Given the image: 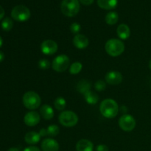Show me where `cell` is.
Instances as JSON below:
<instances>
[{
	"label": "cell",
	"instance_id": "d6a6232c",
	"mask_svg": "<svg viewBox=\"0 0 151 151\" xmlns=\"http://www.w3.org/2000/svg\"><path fill=\"white\" fill-rule=\"evenodd\" d=\"M4 16V10L1 5H0V20L3 19V17Z\"/></svg>",
	"mask_w": 151,
	"mask_h": 151
},
{
	"label": "cell",
	"instance_id": "83f0119b",
	"mask_svg": "<svg viewBox=\"0 0 151 151\" xmlns=\"http://www.w3.org/2000/svg\"><path fill=\"white\" fill-rule=\"evenodd\" d=\"M69 29H70V31L73 34H75V35H78L79 34V32L81 31V26L80 24L77 23V22H74L69 27Z\"/></svg>",
	"mask_w": 151,
	"mask_h": 151
},
{
	"label": "cell",
	"instance_id": "5bb4252c",
	"mask_svg": "<svg viewBox=\"0 0 151 151\" xmlns=\"http://www.w3.org/2000/svg\"><path fill=\"white\" fill-rule=\"evenodd\" d=\"M94 145L91 141L86 139L79 140L76 144L77 151H93Z\"/></svg>",
	"mask_w": 151,
	"mask_h": 151
},
{
	"label": "cell",
	"instance_id": "1f68e13d",
	"mask_svg": "<svg viewBox=\"0 0 151 151\" xmlns=\"http://www.w3.org/2000/svg\"><path fill=\"white\" fill-rule=\"evenodd\" d=\"M38 134H40L41 137H46V136H47V129H46V128H41V129L40 130L39 132H38Z\"/></svg>",
	"mask_w": 151,
	"mask_h": 151
},
{
	"label": "cell",
	"instance_id": "f35d334b",
	"mask_svg": "<svg viewBox=\"0 0 151 151\" xmlns=\"http://www.w3.org/2000/svg\"><path fill=\"white\" fill-rule=\"evenodd\" d=\"M150 89H151V83H150Z\"/></svg>",
	"mask_w": 151,
	"mask_h": 151
},
{
	"label": "cell",
	"instance_id": "5b68a950",
	"mask_svg": "<svg viewBox=\"0 0 151 151\" xmlns=\"http://www.w3.org/2000/svg\"><path fill=\"white\" fill-rule=\"evenodd\" d=\"M59 122L63 126L73 127L76 125L78 122V116L72 111H62L59 115Z\"/></svg>",
	"mask_w": 151,
	"mask_h": 151
},
{
	"label": "cell",
	"instance_id": "74e56055",
	"mask_svg": "<svg viewBox=\"0 0 151 151\" xmlns=\"http://www.w3.org/2000/svg\"><path fill=\"white\" fill-rule=\"evenodd\" d=\"M149 67H150V69H151V59H150V62H149Z\"/></svg>",
	"mask_w": 151,
	"mask_h": 151
},
{
	"label": "cell",
	"instance_id": "d6986e66",
	"mask_svg": "<svg viewBox=\"0 0 151 151\" xmlns=\"http://www.w3.org/2000/svg\"><path fill=\"white\" fill-rule=\"evenodd\" d=\"M91 83L88 81L86 80H81L77 84V90L79 91L81 94H84L85 93H86L87 91H90L91 90Z\"/></svg>",
	"mask_w": 151,
	"mask_h": 151
},
{
	"label": "cell",
	"instance_id": "44dd1931",
	"mask_svg": "<svg viewBox=\"0 0 151 151\" xmlns=\"http://www.w3.org/2000/svg\"><path fill=\"white\" fill-rule=\"evenodd\" d=\"M106 22L109 25H114L119 21V15L116 12L111 11L106 16Z\"/></svg>",
	"mask_w": 151,
	"mask_h": 151
},
{
	"label": "cell",
	"instance_id": "6da1fadb",
	"mask_svg": "<svg viewBox=\"0 0 151 151\" xmlns=\"http://www.w3.org/2000/svg\"><path fill=\"white\" fill-rule=\"evenodd\" d=\"M118 103L113 99L108 98L103 100L100 103V111L104 117L112 119L116 117L119 112Z\"/></svg>",
	"mask_w": 151,
	"mask_h": 151
},
{
	"label": "cell",
	"instance_id": "4316f807",
	"mask_svg": "<svg viewBox=\"0 0 151 151\" xmlns=\"http://www.w3.org/2000/svg\"><path fill=\"white\" fill-rule=\"evenodd\" d=\"M106 88V82L103 80H98L97 82L94 83V88L97 90V91H104Z\"/></svg>",
	"mask_w": 151,
	"mask_h": 151
},
{
	"label": "cell",
	"instance_id": "ac0fdd59",
	"mask_svg": "<svg viewBox=\"0 0 151 151\" xmlns=\"http://www.w3.org/2000/svg\"><path fill=\"white\" fill-rule=\"evenodd\" d=\"M118 0H97V5L103 10H112L117 6Z\"/></svg>",
	"mask_w": 151,
	"mask_h": 151
},
{
	"label": "cell",
	"instance_id": "277c9868",
	"mask_svg": "<svg viewBox=\"0 0 151 151\" xmlns=\"http://www.w3.org/2000/svg\"><path fill=\"white\" fill-rule=\"evenodd\" d=\"M80 1L78 0H63L60 6L61 12L68 17L76 16L80 10Z\"/></svg>",
	"mask_w": 151,
	"mask_h": 151
},
{
	"label": "cell",
	"instance_id": "603a6c76",
	"mask_svg": "<svg viewBox=\"0 0 151 151\" xmlns=\"http://www.w3.org/2000/svg\"><path fill=\"white\" fill-rule=\"evenodd\" d=\"M66 101L63 97H58L55 100L54 106L57 110L58 111H63L66 108Z\"/></svg>",
	"mask_w": 151,
	"mask_h": 151
},
{
	"label": "cell",
	"instance_id": "ba28073f",
	"mask_svg": "<svg viewBox=\"0 0 151 151\" xmlns=\"http://www.w3.org/2000/svg\"><path fill=\"white\" fill-rule=\"evenodd\" d=\"M136 125V119L131 114L122 115L119 119V126L124 131H132L135 128Z\"/></svg>",
	"mask_w": 151,
	"mask_h": 151
},
{
	"label": "cell",
	"instance_id": "9c48e42d",
	"mask_svg": "<svg viewBox=\"0 0 151 151\" xmlns=\"http://www.w3.org/2000/svg\"><path fill=\"white\" fill-rule=\"evenodd\" d=\"M58 46L55 41L51 39L44 40L41 44V51L46 55H54L58 51Z\"/></svg>",
	"mask_w": 151,
	"mask_h": 151
},
{
	"label": "cell",
	"instance_id": "7402d4cb",
	"mask_svg": "<svg viewBox=\"0 0 151 151\" xmlns=\"http://www.w3.org/2000/svg\"><path fill=\"white\" fill-rule=\"evenodd\" d=\"M1 27L4 31H6V32L10 31L13 27V20L9 17L4 18L2 20V22H1Z\"/></svg>",
	"mask_w": 151,
	"mask_h": 151
},
{
	"label": "cell",
	"instance_id": "cb8c5ba5",
	"mask_svg": "<svg viewBox=\"0 0 151 151\" xmlns=\"http://www.w3.org/2000/svg\"><path fill=\"white\" fill-rule=\"evenodd\" d=\"M83 69V65L81 62L76 61L72 63L69 67V73L72 75H77L80 73Z\"/></svg>",
	"mask_w": 151,
	"mask_h": 151
},
{
	"label": "cell",
	"instance_id": "4dcf8cb0",
	"mask_svg": "<svg viewBox=\"0 0 151 151\" xmlns=\"http://www.w3.org/2000/svg\"><path fill=\"white\" fill-rule=\"evenodd\" d=\"M24 151H41V150L35 146H29V147H26Z\"/></svg>",
	"mask_w": 151,
	"mask_h": 151
},
{
	"label": "cell",
	"instance_id": "836d02e7",
	"mask_svg": "<svg viewBox=\"0 0 151 151\" xmlns=\"http://www.w3.org/2000/svg\"><path fill=\"white\" fill-rule=\"evenodd\" d=\"M4 59V54L1 51H0V62L3 61Z\"/></svg>",
	"mask_w": 151,
	"mask_h": 151
},
{
	"label": "cell",
	"instance_id": "e0dca14e",
	"mask_svg": "<svg viewBox=\"0 0 151 151\" xmlns=\"http://www.w3.org/2000/svg\"><path fill=\"white\" fill-rule=\"evenodd\" d=\"M40 139H41V136L38 134V132H36V131H29V132L27 133L24 137V140L26 143L31 145L38 143Z\"/></svg>",
	"mask_w": 151,
	"mask_h": 151
},
{
	"label": "cell",
	"instance_id": "8d00e7d4",
	"mask_svg": "<svg viewBox=\"0 0 151 151\" xmlns=\"http://www.w3.org/2000/svg\"><path fill=\"white\" fill-rule=\"evenodd\" d=\"M2 44H3V40H2V38H1V37L0 36V47L2 46Z\"/></svg>",
	"mask_w": 151,
	"mask_h": 151
},
{
	"label": "cell",
	"instance_id": "ffe728a7",
	"mask_svg": "<svg viewBox=\"0 0 151 151\" xmlns=\"http://www.w3.org/2000/svg\"><path fill=\"white\" fill-rule=\"evenodd\" d=\"M84 98H85L86 102L90 105L97 104V102L99 101V96L96 93L93 92L92 91H88L83 94Z\"/></svg>",
	"mask_w": 151,
	"mask_h": 151
},
{
	"label": "cell",
	"instance_id": "7a4b0ae2",
	"mask_svg": "<svg viewBox=\"0 0 151 151\" xmlns=\"http://www.w3.org/2000/svg\"><path fill=\"white\" fill-rule=\"evenodd\" d=\"M106 52L111 57H117L125 51V44L117 38H111L105 44Z\"/></svg>",
	"mask_w": 151,
	"mask_h": 151
},
{
	"label": "cell",
	"instance_id": "d590c367",
	"mask_svg": "<svg viewBox=\"0 0 151 151\" xmlns=\"http://www.w3.org/2000/svg\"><path fill=\"white\" fill-rule=\"evenodd\" d=\"M7 151H19V150L18 148H16V147H11V148L9 149Z\"/></svg>",
	"mask_w": 151,
	"mask_h": 151
},
{
	"label": "cell",
	"instance_id": "f1b7e54d",
	"mask_svg": "<svg viewBox=\"0 0 151 151\" xmlns=\"http://www.w3.org/2000/svg\"><path fill=\"white\" fill-rule=\"evenodd\" d=\"M96 151H109V147L106 145H99L96 147Z\"/></svg>",
	"mask_w": 151,
	"mask_h": 151
},
{
	"label": "cell",
	"instance_id": "8992f818",
	"mask_svg": "<svg viewBox=\"0 0 151 151\" xmlns=\"http://www.w3.org/2000/svg\"><path fill=\"white\" fill-rule=\"evenodd\" d=\"M30 10L24 5H17L11 11V17L19 22H26L30 18Z\"/></svg>",
	"mask_w": 151,
	"mask_h": 151
},
{
	"label": "cell",
	"instance_id": "30bf717a",
	"mask_svg": "<svg viewBox=\"0 0 151 151\" xmlns=\"http://www.w3.org/2000/svg\"><path fill=\"white\" fill-rule=\"evenodd\" d=\"M41 120V116L35 111L27 112L24 117V122L29 127H34L38 125Z\"/></svg>",
	"mask_w": 151,
	"mask_h": 151
},
{
	"label": "cell",
	"instance_id": "3957f363",
	"mask_svg": "<svg viewBox=\"0 0 151 151\" xmlns=\"http://www.w3.org/2000/svg\"><path fill=\"white\" fill-rule=\"evenodd\" d=\"M22 102L25 108L29 110H35L41 106V97L38 93L32 91H27L22 97Z\"/></svg>",
	"mask_w": 151,
	"mask_h": 151
},
{
	"label": "cell",
	"instance_id": "52a82bcc",
	"mask_svg": "<svg viewBox=\"0 0 151 151\" xmlns=\"http://www.w3.org/2000/svg\"><path fill=\"white\" fill-rule=\"evenodd\" d=\"M69 64L70 60L66 55H59L53 59L52 67L55 72H63L69 68Z\"/></svg>",
	"mask_w": 151,
	"mask_h": 151
},
{
	"label": "cell",
	"instance_id": "484cf974",
	"mask_svg": "<svg viewBox=\"0 0 151 151\" xmlns=\"http://www.w3.org/2000/svg\"><path fill=\"white\" fill-rule=\"evenodd\" d=\"M38 68L41 70H47V69H50L51 63L47 59H41L38 63Z\"/></svg>",
	"mask_w": 151,
	"mask_h": 151
},
{
	"label": "cell",
	"instance_id": "7c38bea8",
	"mask_svg": "<svg viewBox=\"0 0 151 151\" xmlns=\"http://www.w3.org/2000/svg\"><path fill=\"white\" fill-rule=\"evenodd\" d=\"M41 150L43 151H58L59 144L52 138L45 139L41 142Z\"/></svg>",
	"mask_w": 151,
	"mask_h": 151
},
{
	"label": "cell",
	"instance_id": "d4e9b609",
	"mask_svg": "<svg viewBox=\"0 0 151 151\" xmlns=\"http://www.w3.org/2000/svg\"><path fill=\"white\" fill-rule=\"evenodd\" d=\"M47 136L51 137H56L60 132V128L56 125H50L47 127Z\"/></svg>",
	"mask_w": 151,
	"mask_h": 151
},
{
	"label": "cell",
	"instance_id": "8fae6325",
	"mask_svg": "<svg viewBox=\"0 0 151 151\" xmlns=\"http://www.w3.org/2000/svg\"><path fill=\"white\" fill-rule=\"evenodd\" d=\"M122 74L117 71H110L105 76V80L107 83L110 85H118L122 81Z\"/></svg>",
	"mask_w": 151,
	"mask_h": 151
},
{
	"label": "cell",
	"instance_id": "9a60e30c",
	"mask_svg": "<svg viewBox=\"0 0 151 151\" xmlns=\"http://www.w3.org/2000/svg\"><path fill=\"white\" fill-rule=\"evenodd\" d=\"M40 114L46 120H50L54 116V110L50 105L44 104L40 108Z\"/></svg>",
	"mask_w": 151,
	"mask_h": 151
},
{
	"label": "cell",
	"instance_id": "f546056e",
	"mask_svg": "<svg viewBox=\"0 0 151 151\" xmlns=\"http://www.w3.org/2000/svg\"><path fill=\"white\" fill-rule=\"evenodd\" d=\"M81 4H83V5H91L93 2H94V0H78Z\"/></svg>",
	"mask_w": 151,
	"mask_h": 151
},
{
	"label": "cell",
	"instance_id": "e575fe53",
	"mask_svg": "<svg viewBox=\"0 0 151 151\" xmlns=\"http://www.w3.org/2000/svg\"><path fill=\"white\" fill-rule=\"evenodd\" d=\"M120 110H121V111H122V112H124V113H126L127 111H128V109H127L126 106H122V107L120 108Z\"/></svg>",
	"mask_w": 151,
	"mask_h": 151
},
{
	"label": "cell",
	"instance_id": "2e32d148",
	"mask_svg": "<svg viewBox=\"0 0 151 151\" xmlns=\"http://www.w3.org/2000/svg\"><path fill=\"white\" fill-rule=\"evenodd\" d=\"M116 33H117L118 37L121 40H126L131 35V29L127 24H121L116 29Z\"/></svg>",
	"mask_w": 151,
	"mask_h": 151
},
{
	"label": "cell",
	"instance_id": "4fadbf2b",
	"mask_svg": "<svg viewBox=\"0 0 151 151\" xmlns=\"http://www.w3.org/2000/svg\"><path fill=\"white\" fill-rule=\"evenodd\" d=\"M73 44L76 48L79 50L86 49L89 44L88 38L83 34H78L75 35L73 38Z\"/></svg>",
	"mask_w": 151,
	"mask_h": 151
}]
</instances>
